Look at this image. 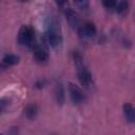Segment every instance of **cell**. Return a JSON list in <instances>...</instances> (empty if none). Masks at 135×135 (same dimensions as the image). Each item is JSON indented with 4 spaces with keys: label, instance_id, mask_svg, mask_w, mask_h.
<instances>
[{
    "label": "cell",
    "instance_id": "277c9868",
    "mask_svg": "<svg viewBox=\"0 0 135 135\" xmlns=\"http://www.w3.org/2000/svg\"><path fill=\"white\" fill-rule=\"evenodd\" d=\"M96 33H97V28H96L95 24L92 22H88L84 25L78 27L79 37L83 40H88V39L93 38L96 35Z\"/></svg>",
    "mask_w": 135,
    "mask_h": 135
},
{
    "label": "cell",
    "instance_id": "52a82bcc",
    "mask_svg": "<svg viewBox=\"0 0 135 135\" xmlns=\"http://www.w3.org/2000/svg\"><path fill=\"white\" fill-rule=\"evenodd\" d=\"M65 16H66V20L69 22V24L74 27V28H78L79 27V17L78 15L71 8H66L65 11Z\"/></svg>",
    "mask_w": 135,
    "mask_h": 135
},
{
    "label": "cell",
    "instance_id": "2e32d148",
    "mask_svg": "<svg viewBox=\"0 0 135 135\" xmlns=\"http://www.w3.org/2000/svg\"><path fill=\"white\" fill-rule=\"evenodd\" d=\"M55 2H56V4H57L59 7L65 8L66 5H68V3H69V0H55Z\"/></svg>",
    "mask_w": 135,
    "mask_h": 135
},
{
    "label": "cell",
    "instance_id": "30bf717a",
    "mask_svg": "<svg viewBox=\"0 0 135 135\" xmlns=\"http://www.w3.org/2000/svg\"><path fill=\"white\" fill-rule=\"evenodd\" d=\"M37 114H38V107L36 104L32 103L25 108V115L28 119H35Z\"/></svg>",
    "mask_w": 135,
    "mask_h": 135
},
{
    "label": "cell",
    "instance_id": "9c48e42d",
    "mask_svg": "<svg viewBox=\"0 0 135 135\" xmlns=\"http://www.w3.org/2000/svg\"><path fill=\"white\" fill-rule=\"evenodd\" d=\"M55 99H56V102L58 105H62L64 103L65 94H64L63 86L60 82L56 83V86H55Z\"/></svg>",
    "mask_w": 135,
    "mask_h": 135
},
{
    "label": "cell",
    "instance_id": "4fadbf2b",
    "mask_svg": "<svg viewBox=\"0 0 135 135\" xmlns=\"http://www.w3.org/2000/svg\"><path fill=\"white\" fill-rule=\"evenodd\" d=\"M74 2L79 9H86L90 5V0H74Z\"/></svg>",
    "mask_w": 135,
    "mask_h": 135
},
{
    "label": "cell",
    "instance_id": "e0dca14e",
    "mask_svg": "<svg viewBox=\"0 0 135 135\" xmlns=\"http://www.w3.org/2000/svg\"><path fill=\"white\" fill-rule=\"evenodd\" d=\"M123 1H128V0H123Z\"/></svg>",
    "mask_w": 135,
    "mask_h": 135
},
{
    "label": "cell",
    "instance_id": "6da1fadb",
    "mask_svg": "<svg viewBox=\"0 0 135 135\" xmlns=\"http://www.w3.org/2000/svg\"><path fill=\"white\" fill-rule=\"evenodd\" d=\"M73 59L77 69V74H78V79L80 81V83L84 86V88H90L93 84V79H92V74L91 72L86 69V66L83 63L82 60V56L80 55V53L78 52H74L73 53Z\"/></svg>",
    "mask_w": 135,
    "mask_h": 135
},
{
    "label": "cell",
    "instance_id": "8992f818",
    "mask_svg": "<svg viewBox=\"0 0 135 135\" xmlns=\"http://www.w3.org/2000/svg\"><path fill=\"white\" fill-rule=\"evenodd\" d=\"M33 52H34V57L36 59V61L43 63L45 61H47L49 59V52L45 45L43 44H35V46L33 47Z\"/></svg>",
    "mask_w": 135,
    "mask_h": 135
},
{
    "label": "cell",
    "instance_id": "3957f363",
    "mask_svg": "<svg viewBox=\"0 0 135 135\" xmlns=\"http://www.w3.org/2000/svg\"><path fill=\"white\" fill-rule=\"evenodd\" d=\"M18 41L22 45H26L30 47H34L35 44V32L31 26L23 25L18 34Z\"/></svg>",
    "mask_w": 135,
    "mask_h": 135
},
{
    "label": "cell",
    "instance_id": "9a60e30c",
    "mask_svg": "<svg viewBox=\"0 0 135 135\" xmlns=\"http://www.w3.org/2000/svg\"><path fill=\"white\" fill-rule=\"evenodd\" d=\"M7 104H8V100L7 99H4V98L3 99H0V115L5 111Z\"/></svg>",
    "mask_w": 135,
    "mask_h": 135
},
{
    "label": "cell",
    "instance_id": "5bb4252c",
    "mask_svg": "<svg viewBox=\"0 0 135 135\" xmlns=\"http://www.w3.org/2000/svg\"><path fill=\"white\" fill-rule=\"evenodd\" d=\"M102 4L107 8H114L117 4V0H102Z\"/></svg>",
    "mask_w": 135,
    "mask_h": 135
},
{
    "label": "cell",
    "instance_id": "ba28073f",
    "mask_svg": "<svg viewBox=\"0 0 135 135\" xmlns=\"http://www.w3.org/2000/svg\"><path fill=\"white\" fill-rule=\"evenodd\" d=\"M123 114L126 119L130 123H134L135 121V112H134V107L130 102H126L123 104Z\"/></svg>",
    "mask_w": 135,
    "mask_h": 135
},
{
    "label": "cell",
    "instance_id": "7c38bea8",
    "mask_svg": "<svg viewBox=\"0 0 135 135\" xmlns=\"http://www.w3.org/2000/svg\"><path fill=\"white\" fill-rule=\"evenodd\" d=\"M116 12L119 14V15H126L129 11V4H128V1H123L121 0L118 4H116Z\"/></svg>",
    "mask_w": 135,
    "mask_h": 135
},
{
    "label": "cell",
    "instance_id": "8fae6325",
    "mask_svg": "<svg viewBox=\"0 0 135 135\" xmlns=\"http://www.w3.org/2000/svg\"><path fill=\"white\" fill-rule=\"evenodd\" d=\"M19 62V57L14 55V54H8V55H5L3 57V63L5 65H15Z\"/></svg>",
    "mask_w": 135,
    "mask_h": 135
},
{
    "label": "cell",
    "instance_id": "7a4b0ae2",
    "mask_svg": "<svg viewBox=\"0 0 135 135\" xmlns=\"http://www.w3.org/2000/svg\"><path fill=\"white\" fill-rule=\"evenodd\" d=\"M46 39H47L49 44L53 49H57L58 46H60V44L62 42L60 26H59V23L56 19L51 20V22L49 24L47 33H46Z\"/></svg>",
    "mask_w": 135,
    "mask_h": 135
},
{
    "label": "cell",
    "instance_id": "5b68a950",
    "mask_svg": "<svg viewBox=\"0 0 135 135\" xmlns=\"http://www.w3.org/2000/svg\"><path fill=\"white\" fill-rule=\"evenodd\" d=\"M69 92H70V97L72 99V101L75 104H80L84 101L85 99V95L83 93V91L76 84L74 83H70L69 85Z\"/></svg>",
    "mask_w": 135,
    "mask_h": 135
}]
</instances>
